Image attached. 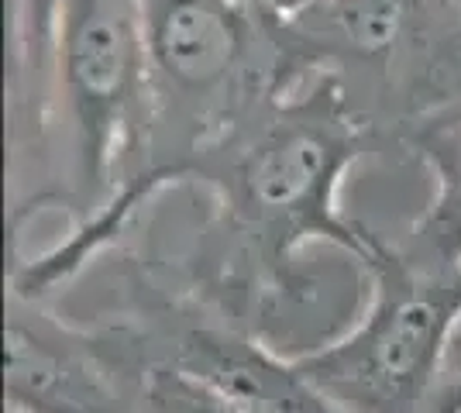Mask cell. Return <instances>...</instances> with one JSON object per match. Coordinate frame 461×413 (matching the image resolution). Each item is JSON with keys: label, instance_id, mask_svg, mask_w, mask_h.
Returning <instances> with one entry per match:
<instances>
[{"label": "cell", "instance_id": "1", "mask_svg": "<svg viewBox=\"0 0 461 413\" xmlns=\"http://www.w3.org/2000/svg\"><path fill=\"white\" fill-rule=\"evenodd\" d=\"M368 141L366 121L327 76L255 103L183 169L179 183L207 193V217L196 256L166 273L266 337L272 317L307 293L310 248H338L358 265L372 256V231L341 211Z\"/></svg>", "mask_w": 461, "mask_h": 413}, {"label": "cell", "instance_id": "2", "mask_svg": "<svg viewBox=\"0 0 461 413\" xmlns=\"http://www.w3.org/2000/svg\"><path fill=\"white\" fill-rule=\"evenodd\" d=\"M152 138L141 207L179 183L183 169L266 97L296 86L279 21L251 0H135Z\"/></svg>", "mask_w": 461, "mask_h": 413}, {"label": "cell", "instance_id": "3", "mask_svg": "<svg viewBox=\"0 0 461 413\" xmlns=\"http://www.w3.org/2000/svg\"><path fill=\"white\" fill-rule=\"evenodd\" d=\"M366 303L310 352L289 355L348 413H438L444 365L461 328V265H444L403 238L372 235Z\"/></svg>", "mask_w": 461, "mask_h": 413}, {"label": "cell", "instance_id": "4", "mask_svg": "<svg viewBox=\"0 0 461 413\" xmlns=\"http://www.w3.org/2000/svg\"><path fill=\"white\" fill-rule=\"evenodd\" d=\"M145 355L269 413H348L262 335L190 293L155 262H135L128 310Z\"/></svg>", "mask_w": 461, "mask_h": 413}, {"label": "cell", "instance_id": "5", "mask_svg": "<svg viewBox=\"0 0 461 413\" xmlns=\"http://www.w3.org/2000/svg\"><path fill=\"white\" fill-rule=\"evenodd\" d=\"M7 413H141L149 358L124 317L79 328L7 290Z\"/></svg>", "mask_w": 461, "mask_h": 413}, {"label": "cell", "instance_id": "6", "mask_svg": "<svg viewBox=\"0 0 461 413\" xmlns=\"http://www.w3.org/2000/svg\"><path fill=\"white\" fill-rule=\"evenodd\" d=\"M400 145L420 158L434 183L427 211L400 238L434 262L461 265V83L406 124Z\"/></svg>", "mask_w": 461, "mask_h": 413}, {"label": "cell", "instance_id": "7", "mask_svg": "<svg viewBox=\"0 0 461 413\" xmlns=\"http://www.w3.org/2000/svg\"><path fill=\"white\" fill-rule=\"evenodd\" d=\"M141 413H269V410H262V407H255L249 400H238V396L224 393L217 386H207V382H200L193 375L176 373L169 365H158V362L149 358L145 410Z\"/></svg>", "mask_w": 461, "mask_h": 413}, {"label": "cell", "instance_id": "8", "mask_svg": "<svg viewBox=\"0 0 461 413\" xmlns=\"http://www.w3.org/2000/svg\"><path fill=\"white\" fill-rule=\"evenodd\" d=\"M438 413H461V379L444 386L441 400H438Z\"/></svg>", "mask_w": 461, "mask_h": 413}, {"label": "cell", "instance_id": "9", "mask_svg": "<svg viewBox=\"0 0 461 413\" xmlns=\"http://www.w3.org/2000/svg\"><path fill=\"white\" fill-rule=\"evenodd\" d=\"M444 7H447V11H451V18L461 24V0H444Z\"/></svg>", "mask_w": 461, "mask_h": 413}]
</instances>
